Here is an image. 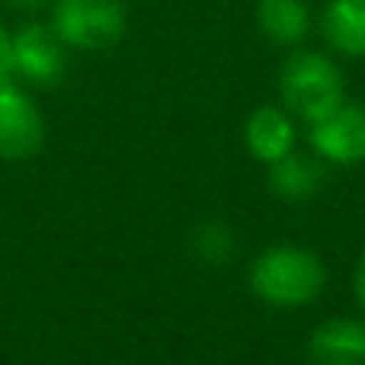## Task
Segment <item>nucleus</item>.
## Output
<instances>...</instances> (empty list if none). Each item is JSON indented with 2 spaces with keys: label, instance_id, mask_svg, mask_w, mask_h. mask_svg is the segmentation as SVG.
<instances>
[{
  "label": "nucleus",
  "instance_id": "6e6552de",
  "mask_svg": "<svg viewBox=\"0 0 365 365\" xmlns=\"http://www.w3.org/2000/svg\"><path fill=\"white\" fill-rule=\"evenodd\" d=\"M244 141L259 164H276L295 151V122L285 106H257L244 125Z\"/></svg>",
  "mask_w": 365,
  "mask_h": 365
},
{
  "label": "nucleus",
  "instance_id": "39448f33",
  "mask_svg": "<svg viewBox=\"0 0 365 365\" xmlns=\"http://www.w3.org/2000/svg\"><path fill=\"white\" fill-rule=\"evenodd\" d=\"M311 151L324 164L353 167L365 160V109L343 100L336 109H330L324 119L311 122Z\"/></svg>",
  "mask_w": 365,
  "mask_h": 365
},
{
  "label": "nucleus",
  "instance_id": "f257e3e1",
  "mask_svg": "<svg viewBox=\"0 0 365 365\" xmlns=\"http://www.w3.org/2000/svg\"><path fill=\"white\" fill-rule=\"evenodd\" d=\"M327 285V269L317 253L298 244H276L250 266V289L272 308H304Z\"/></svg>",
  "mask_w": 365,
  "mask_h": 365
},
{
  "label": "nucleus",
  "instance_id": "1a4fd4ad",
  "mask_svg": "<svg viewBox=\"0 0 365 365\" xmlns=\"http://www.w3.org/2000/svg\"><path fill=\"white\" fill-rule=\"evenodd\" d=\"M324 182H327V164L317 154L289 151L276 164H269L272 192L282 202H292V205H302V202H311L314 195H321Z\"/></svg>",
  "mask_w": 365,
  "mask_h": 365
},
{
  "label": "nucleus",
  "instance_id": "0eeeda50",
  "mask_svg": "<svg viewBox=\"0 0 365 365\" xmlns=\"http://www.w3.org/2000/svg\"><path fill=\"white\" fill-rule=\"evenodd\" d=\"M311 365H365V321L330 317L308 340Z\"/></svg>",
  "mask_w": 365,
  "mask_h": 365
},
{
  "label": "nucleus",
  "instance_id": "2eb2a0df",
  "mask_svg": "<svg viewBox=\"0 0 365 365\" xmlns=\"http://www.w3.org/2000/svg\"><path fill=\"white\" fill-rule=\"evenodd\" d=\"M6 6H13V10H23V13H36V10H45V6H51V0H4Z\"/></svg>",
  "mask_w": 365,
  "mask_h": 365
},
{
  "label": "nucleus",
  "instance_id": "423d86ee",
  "mask_svg": "<svg viewBox=\"0 0 365 365\" xmlns=\"http://www.w3.org/2000/svg\"><path fill=\"white\" fill-rule=\"evenodd\" d=\"M45 122L38 106L13 81L0 83V158L23 160L42 148Z\"/></svg>",
  "mask_w": 365,
  "mask_h": 365
},
{
  "label": "nucleus",
  "instance_id": "7ed1b4c3",
  "mask_svg": "<svg viewBox=\"0 0 365 365\" xmlns=\"http://www.w3.org/2000/svg\"><path fill=\"white\" fill-rule=\"evenodd\" d=\"M51 29L68 48L106 51L125 36L128 13L122 0H51Z\"/></svg>",
  "mask_w": 365,
  "mask_h": 365
},
{
  "label": "nucleus",
  "instance_id": "f8f14e48",
  "mask_svg": "<svg viewBox=\"0 0 365 365\" xmlns=\"http://www.w3.org/2000/svg\"><path fill=\"white\" fill-rule=\"evenodd\" d=\"M192 253L208 266H221L234 257V234L225 221H202L192 227V237H189Z\"/></svg>",
  "mask_w": 365,
  "mask_h": 365
},
{
  "label": "nucleus",
  "instance_id": "ddd939ff",
  "mask_svg": "<svg viewBox=\"0 0 365 365\" xmlns=\"http://www.w3.org/2000/svg\"><path fill=\"white\" fill-rule=\"evenodd\" d=\"M13 81V45H10V32L0 26V83Z\"/></svg>",
  "mask_w": 365,
  "mask_h": 365
},
{
  "label": "nucleus",
  "instance_id": "9b49d317",
  "mask_svg": "<svg viewBox=\"0 0 365 365\" xmlns=\"http://www.w3.org/2000/svg\"><path fill=\"white\" fill-rule=\"evenodd\" d=\"M257 26L272 45L295 48L311 36V10L304 0H257Z\"/></svg>",
  "mask_w": 365,
  "mask_h": 365
},
{
  "label": "nucleus",
  "instance_id": "4468645a",
  "mask_svg": "<svg viewBox=\"0 0 365 365\" xmlns=\"http://www.w3.org/2000/svg\"><path fill=\"white\" fill-rule=\"evenodd\" d=\"M353 292H356V302H359L362 314H365V247L356 259V272H353Z\"/></svg>",
  "mask_w": 365,
  "mask_h": 365
},
{
  "label": "nucleus",
  "instance_id": "9d476101",
  "mask_svg": "<svg viewBox=\"0 0 365 365\" xmlns=\"http://www.w3.org/2000/svg\"><path fill=\"white\" fill-rule=\"evenodd\" d=\"M321 32L336 55L365 58V0H327Z\"/></svg>",
  "mask_w": 365,
  "mask_h": 365
},
{
  "label": "nucleus",
  "instance_id": "f03ea898",
  "mask_svg": "<svg viewBox=\"0 0 365 365\" xmlns=\"http://www.w3.org/2000/svg\"><path fill=\"white\" fill-rule=\"evenodd\" d=\"M279 93H282V106L311 125L346 100V81L334 58H327L324 51L302 48L285 58L279 74Z\"/></svg>",
  "mask_w": 365,
  "mask_h": 365
},
{
  "label": "nucleus",
  "instance_id": "20e7f679",
  "mask_svg": "<svg viewBox=\"0 0 365 365\" xmlns=\"http://www.w3.org/2000/svg\"><path fill=\"white\" fill-rule=\"evenodd\" d=\"M13 77H23L38 87H51L68 71V45L61 42L51 23H29L10 36Z\"/></svg>",
  "mask_w": 365,
  "mask_h": 365
}]
</instances>
